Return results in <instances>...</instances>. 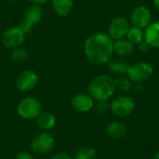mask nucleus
Masks as SVG:
<instances>
[{"label":"nucleus","instance_id":"f3484780","mask_svg":"<svg viewBox=\"0 0 159 159\" xmlns=\"http://www.w3.org/2000/svg\"><path fill=\"white\" fill-rule=\"evenodd\" d=\"M127 127L125 124L119 121L111 122L106 128V133L109 137L113 139H120L123 138L127 133Z\"/></svg>","mask_w":159,"mask_h":159},{"label":"nucleus","instance_id":"f03ea898","mask_svg":"<svg viewBox=\"0 0 159 159\" xmlns=\"http://www.w3.org/2000/svg\"><path fill=\"white\" fill-rule=\"evenodd\" d=\"M116 91L115 80L109 75H102L94 77L88 86V92L96 102L109 100Z\"/></svg>","mask_w":159,"mask_h":159},{"label":"nucleus","instance_id":"dca6fc26","mask_svg":"<svg viewBox=\"0 0 159 159\" xmlns=\"http://www.w3.org/2000/svg\"><path fill=\"white\" fill-rule=\"evenodd\" d=\"M53 10L60 17H66L74 7V0H50Z\"/></svg>","mask_w":159,"mask_h":159},{"label":"nucleus","instance_id":"1a4fd4ad","mask_svg":"<svg viewBox=\"0 0 159 159\" xmlns=\"http://www.w3.org/2000/svg\"><path fill=\"white\" fill-rule=\"evenodd\" d=\"M38 79V75L34 71L24 70L20 72L16 78V89L20 92H28L37 86Z\"/></svg>","mask_w":159,"mask_h":159},{"label":"nucleus","instance_id":"20e7f679","mask_svg":"<svg viewBox=\"0 0 159 159\" xmlns=\"http://www.w3.org/2000/svg\"><path fill=\"white\" fill-rule=\"evenodd\" d=\"M154 73V67L149 62H138L129 65L127 77L134 83H142L148 80Z\"/></svg>","mask_w":159,"mask_h":159},{"label":"nucleus","instance_id":"4468645a","mask_svg":"<svg viewBox=\"0 0 159 159\" xmlns=\"http://www.w3.org/2000/svg\"><path fill=\"white\" fill-rule=\"evenodd\" d=\"M135 50L134 44L129 42L127 38L114 41V53L120 57H128Z\"/></svg>","mask_w":159,"mask_h":159},{"label":"nucleus","instance_id":"4be33fe9","mask_svg":"<svg viewBox=\"0 0 159 159\" xmlns=\"http://www.w3.org/2000/svg\"><path fill=\"white\" fill-rule=\"evenodd\" d=\"M27 57H28V53L24 48L20 47V48L12 49L11 58L13 61H18V62H21V61H24L27 59Z\"/></svg>","mask_w":159,"mask_h":159},{"label":"nucleus","instance_id":"f8f14e48","mask_svg":"<svg viewBox=\"0 0 159 159\" xmlns=\"http://www.w3.org/2000/svg\"><path fill=\"white\" fill-rule=\"evenodd\" d=\"M144 40L151 48H159V20L151 22L144 29Z\"/></svg>","mask_w":159,"mask_h":159},{"label":"nucleus","instance_id":"bb28decb","mask_svg":"<svg viewBox=\"0 0 159 159\" xmlns=\"http://www.w3.org/2000/svg\"><path fill=\"white\" fill-rule=\"evenodd\" d=\"M49 159H73V157L66 153H58L53 155Z\"/></svg>","mask_w":159,"mask_h":159},{"label":"nucleus","instance_id":"2f4dec72","mask_svg":"<svg viewBox=\"0 0 159 159\" xmlns=\"http://www.w3.org/2000/svg\"><path fill=\"white\" fill-rule=\"evenodd\" d=\"M0 155H1V152H0Z\"/></svg>","mask_w":159,"mask_h":159},{"label":"nucleus","instance_id":"7ed1b4c3","mask_svg":"<svg viewBox=\"0 0 159 159\" xmlns=\"http://www.w3.org/2000/svg\"><path fill=\"white\" fill-rule=\"evenodd\" d=\"M42 112L40 101L34 97H25L21 99L17 105L18 115L25 120L36 119Z\"/></svg>","mask_w":159,"mask_h":159},{"label":"nucleus","instance_id":"6e6552de","mask_svg":"<svg viewBox=\"0 0 159 159\" xmlns=\"http://www.w3.org/2000/svg\"><path fill=\"white\" fill-rule=\"evenodd\" d=\"M130 26V22L127 18L123 16L116 17L109 23L108 34L114 41L123 39L126 37Z\"/></svg>","mask_w":159,"mask_h":159},{"label":"nucleus","instance_id":"9b49d317","mask_svg":"<svg viewBox=\"0 0 159 159\" xmlns=\"http://www.w3.org/2000/svg\"><path fill=\"white\" fill-rule=\"evenodd\" d=\"M71 106L79 113H88L94 107V100L89 94L78 93L71 100Z\"/></svg>","mask_w":159,"mask_h":159},{"label":"nucleus","instance_id":"cd10ccee","mask_svg":"<svg viewBox=\"0 0 159 159\" xmlns=\"http://www.w3.org/2000/svg\"><path fill=\"white\" fill-rule=\"evenodd\" d=\"M29 2H31L33 5H37V6H41L45 3H47L48 0H28Z\"/></svg>","mask_w":159,"mask_h":159},{"label":"nucleus","instance_id":"393cba45","mask_svg":"<svg viewBox=\"0 0 159 159\" xmlns=\"http://www.w3.org/2000/svg\"><path fill=\"white\" fill-rule=\"evenodd\" d=\"M15 159H34V157L32 154H30L29 152H26V151H20L16 157Z\"/></svg>","mask_w":159,"mask_h":159},{"label":"nucleus","instance_id":"423d86ee","mask_svg":"<svg viewBox=\"0 0 159 159\" xmlns=\"http://www.w3.org/2000/svg\"><path fill=\"white\" fill-rule=\"evenodd\" d=\"M135 109L134 101L129 96H118L110 103V110L117 116L125 117L132 114Z\"/></svg>","mask_w":159,"mask_h":159},{"label":"nucleus","instance_id":"c756f323","mask_svg":"<svg viewBox=\"0 0 159 159\" xmlns=\"http://www.w3.org/2000/svg\"><path fill=\"white\" fill-rule=\"evenodd\" d=\"M155 159H159V150L157 152V154L155 156Z\"/></svg>","mask_w":159,"mask_h":159},{"label":"nucleus","instance_id":"2eb2a0df","mask_svg":"<svg viewBox=\"0 0 159 159\" xmlns=\"http://www.w3.org/2000/svg\"><path fill=\"white\" fill-rule=\"evenodd\" d=\"M43 19V9L40 6L32 5L29 7L24 13V20L29 22L31 25L34 26L38 24Z\"/></svg>","mask_w":159,"mask_h":159},{"label":"nucleus","instance_id":"a211bd4d","mask_svg":"<svg viewBox=\"0 0 159 159\" xmlns=\"http://www.w3.org/2000/svg\"><path fill=\"white\" fill-rule=\"evenodd\" d=\"M126 38L132 44L138 45L139 43L144 40V30L131 25L127 33Z\"/></svg>","mask_w":159,"mask_h":159},{"label":"nucleus","instance_id":"aec40b11","mask_svg":"<svg viewBox=\"0 0 159 159\" xmlns=\"http://www.w3.org/2000/svg\"><path fill=\"white\" fill-rule=\"evenodd\" d=\"M128 67H129V65L126 62L122 61H110L108 63L109 70L113 74L120 75L127 74Z\"/></svg>","mask_w":159,"mask_h":159},{"label":"nucleus","instance_id":"b1692460","mask_svg":"<svg viewBox=\"0 0 159 159\" xmlns=\"http://www.w3.org/2000/svg\"><path fill=\"white\" fill-rule=\"evenodd\" d=\"M19 27L25 33V34H28L29 32H31V30L33 29V25H31L29 22H27L26 20H22L21 21H20V23L19 24Z\"/></svg>","mask_w":159,"mask_h":159},{"label":"nucleus","instance_id":"39448f33","mask_svg":"<svg viewBox=\"0 0 159 159\" xmlns=\"http://www.w3.org/2000/svg\"><path fill=\"white\" fill-rule=\"evenodd\" d=\"M55 146L54 137L46 131H43L36 136L31 142V149L34 154L37 155H47L52 151Z\"/></svg>","mask_w":159,"mask_h":159},{"label":"nucleus","instance_id":"a878e982","mask_svg":"<svg viewBox=\"0 0 159 159\" xmlns=\"http://www.w3.org/2000/svg\"><path fill=\"white\" fill-rule=\"evenodd\" d=\"M150 48H151L150 45L145 40H143V41H142L141 43L138 44V49L141 52H147Z\"/></svg>","mask_w":159,"mask_h":159},{"label":"nucleus","instance_id":"5701e85b","mask_svg":"<svg viewBox=\"0 0 159 159\" xmlns=\"http://www.w3.org/2000/svg\"><path fill=\"white\" fill-rule=\"evenodd\" d=\"M110 110V104L107 102V101L105 102H98L97 106H96V111L99 115H106Z\"/></svg>","mask_w":159,"mask_h":159},{"label":"nucleus","instance_id":"c85d7f7f","mask_svg":"<svg viewBox=\"0 0 159 159\" xmlns=\"http://www.w3.org/2000/svg\"><path fill=\"white\" fill-rule=\"evenodd\" d=\"M154 6L159 11V0H154Z\"/></svg>","mask_w":159,"mask_h":159},{"label":"nucleus","instance_id":"6ab92c4d","mask_svg":"<svg viewBox=\"0 0 159 159\" xmlns=\"http://www.w3.org/2000/svg\"><path fill=\"white\" fill-rule=\"evenodd\" d=\"M73 159H97V152L89 146L82 147L76 151Z\"/></svg>","mask_w":159,"mask_h":159},{"label":"nucleus","instance_id":"9d476101","mask_svg":"<svg viewBox=\"0 0 159 159\" xmlns=\"http://www.w3.org/2000/svg\"><path fill=\"white\" fill-rule=\"evenodd\" d=\"M129 22L132 26L144 30L152 22V13L144 6L135 7L129 16Z\"/></svg>","mask_w":159,"mask_h":159},{"label":"nucleus","instance_id":"7c9ffc66","mask_svg":"<svg viewBox=\"0 0 159 159\" xmlns=\"http://www.w3.org/2000/svg\"><path fill=\"white\" fill-rule=\"evenodd\" d=\"M8 1H10V2H18L20 0H8Z\"/></svg>","mask_w":159,"mask_h":159},{"label":"nucleus","instance_id":"f257e3e1","mask_svg":"<svg viewBox=\"0 0 159 159\" xmlns=\"http://www.w3.org/2000/svg\"><path fill=\"white\" fill-rule=\"evenodd\" d=\"M84 51L88 61L92 64H104L114 54V40L108 34H92L85 41Z\"/></svg>","mask_w":159,"mask_h":159},{"label":"nucleus","instance_id":"0eeeda50","mask_svg":"<svg viewBox=\"0 0 159 159\" xmlns=\"http://www.w3.org/2000/svg\"><path fill=\"white\" fill-rule=\"evenodd\" d=\"M25 33L18 26H12L7 28L2 34L3 45L10 49L20 48L25 39Z\"/></svg>","mask_w":159,"mask_h":159},{"label":"nucleus","instance_id":"ddd939ff","mask_svg":"<svg viewBox=\"0 0 159 159\" xmlns=\"http://www.w3.org/2000/svg\"><path fill=\"white\" fill-rule=\"evenodd\" d=\"M36 120V125L37 127L43 130V131H49L50 129H52L55 125H56V116H54V114H52L51 112L48 111H42L41 114L37 116Z\"/></svg>","mask_w":159,"mask_h":159},{"label":"nucleus","instance_id":"412c9836","mask_svg":"<svg viewBox=\"0 0 159 159\" xmlns=\"http://www.w3.org/2000/svg\"><path fill=\"white\" fill-rule=\"evenodd\" d=\"M115 80V85H116V89H118L122 91H129L131 89V81L123 75H120L118 77H116Z\"/></svg>","mask_w":159,"mask_h":159}]
</instances>
